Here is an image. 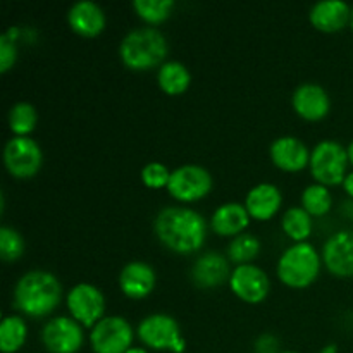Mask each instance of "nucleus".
<instances>
[{
	"label": "nucleus",
	"mask_w": 353,
	"mask_h": 353,
	"mask_svg": "<svg viewBox=\"0 0 353 353\" xmlns=\"http://www.w3.org/2000/svg\"><path fill=\"white\" fill-rule=\"evenodd\" d=\"M69 26L81 37H97L105 28V14L92 0L76 2L68 12Z\"/></svg>",
	"instance_id": "nucleus-18"
},
{
	"label": "nucleus",
	"mask_w": 353,
	"mask_h": 353,
	"mask_svg": "<svg viewBox=\"0 0 353 353\" xmlns=\"http://www.w3.org/2000/svg\"><path fill=\"white\" fill-rule=\"evenodd\" d=\"M347 150H348V161H350L352 164H353V141H352L350 145H348Z\"/></svg>",
	"instance_id": "nucleus-36"
},
{
	"label": "nucleus",
	"mask_w": 353,
	"mask_h": 353,
	"mask_svg": "<svg viewBox=\"0 0 353 353\" xmlns=\"http://www.w3.org/2000/svg\"><path fill=\"white\" fill-rule=\"evenodd\" d=\"M319 254L307 241L286 248L278 262L279 279L292 288H307L312 285L319 274Z\"/></svg>",
	"instance_id": "nucleus-4"
},
{
	"label": "nucleus",
	"mask_w": 353,
	"mask_h": 353,
	"mask_svg": "<svg viewBox=\"0 0 353 353\" xmlns=\"http://www.w3.org/2000/svg\"><path fill=\"white\" fill-rule=\"evenodd\" d=\"M279 353H299V352H279Z\"/></svg>",
	"instance_id": "nucleus-38"
},
{
	"label": "nucleus",
	"mask_w": 353,
	"mask_h": 353,
	"mask_svg": "<svg viewBox=\"0 0 353 353\" xmlns=\"http://www.w3.org/2000/svg\"><path fill=\"white\" fill-rule=\"evenodd\" d=\"M133 9L147 23L159 24L171 16L174 2L172 0H134Z\"/></svg>",
	"instance_id": "nucleus-28"
},
{
	"label": "nucleus",
	"mask_w": 353,
	"mask_h": 353,
	"mask_svg": "<svg viewBox=\"0 0 353 353\" xmlns=\"http://www.w3.org/2000/svg\"><path fill=\"white\" fill-rule=\"evenodd\" d=\"M24 241L12 228H0V257L3 262H14L23 255Z\"/></svg>",
	"instance_id": "nucleus-29"
},
{
	"label": "nucleus",
	"mask_w": 353,
	"mask_h": 353,
	"mask_svg": "<svg viewBox=\"0 0 353 353\" xmlns=\"http://www.w3.org/2000/svg\"><path fill=\"white\" fill-rule=\"evenodd\" d=\"M283 202L281 192L271 183H262L248 192L245 207L248 214L259 221H268L279 210Z\"/></svg>",
	"instance_id": "nucleus-20"
},
{
	"label": "nucleus",
	"mask_w": 353,
	"mask_h": 353,
	"mask_svg": "<svg viewBox=\"0 0 353 353\" xmlns=\"http://www.w3.org/2000/svg\"><path fill=\"white\" fill-rule=\"evenodd\" d=\"M261 252V241L254 236V234L241 233L234 236V240L230 243L228 248V255H230L231 262H236L238 265L248 264L254 261Z\"/></svg>",
	"instance_id": "nucleus-25"
},
{
	"label": "nucleus",
	"mask_w": 353,
	"mask_h": 353,
	"mask_svg": "<svg viewBox=\"0 0 353 353\" xmlns=\"http://www.w3.org/2000/svg\"><path fill=\"white\" fill-rule=\"evenodd\" d=\"M212 188V176L202 165L188 164L171 172L168 190L179 202H195L203 199Z\"/></svg>",
	"instance_id": "nucleus-8"
},
{
	"label": "nucleus",
	"mask_w": 353,
	"mask_h": 353,
	"mask_svg": "<svg viewBox=\"0 0 353 353\" xmlns=\"http://www.w3.org/2000/svg\"><path fill=\"white\" fill-rule=\"evenodd\" d=\"M248 223H250V214H248L247 207L236 202L221 205L219 209H216V212L212 214V219H210L214 233L221 234V236L241 234V231L248 226Z\"/></svg>",
	"instance_id": "nucleus-21"
},
{
	"label": "nucleus",
	"mask_w": 353,
	"mask_h": 353,
	"mask_svg": "<svg viewBox=\"0 0 353 353\" xmlns=\"http://www.w3.org/2000/svg\"><path fill=\"white\" fill-rule=\"evenodd\" d=\"M61 283L47 271L26 272L14 290V307L33 319H40L54 312L61 303Z\"/></svg>",
	"instance_id": "nucleus-2"
},
{
	"label": "nucleus",
	"mask_w": 353,
	"mask_h": 353,
	"mask_svg": "<svg viewBox=\"0 0 353 353\" xmlns=\"http://www.w3.org/2000/svg\"><path fill=\"white\" fill-rule=\"evenodd\" d=\"M331 203H333V199H331L327 186L316 183V185H310L303 190L302 205L312 216H324V214H327L331 209Z\"/></svg>",
	"instance_id": "nucleus-26"
},
{
	"label": "nucleus",
	"mask_w": 353,
	"mask_h": 353,
	"mask_svg": "<svg viewBox=\"0 0 353 353\" xmlns=\"http://www.w3.org/2000/svg\"><path fill=\"white\" fill-rule=\"evenodd\" d=\"M68 309L79 324L93 327L103 319L105 299L97 286L88 285V283H79L69 292Z\"/></svg>",
	"instance_id": "nucleus-10"
},
{
	"label": "nucleus",
	"mask_w": 353,
	"mask_h": 353,
	"mask_svg": "<svg viewBox=\"0 0 353 353\" xmlns=\"http://www.w3.org/2000/svg\"><path fill=\"white\" fill-rule=\"evenodd\" d=\"M293 107L296 114L307 121L323 119L330 112V97L323 86L303 83L293 93Z\"/></svg>",
	"instance_id": "nucleus-15"
},
{
	"label": "nucleus",
	"mask_w": 353,
	"mask_h": 353,
	"mask_svg": "<svg viewBox=\"0 0 353 353\" xmlns=\"http://www.w3.org/2000/svg\"><path fill=\"white\" fill-rule=\"evenodd\" d=\"M348 150L338 141L324 140L310 154V171L319 185H340L347 178Z\"/></svg>",
	"instance_id": "nucleus-5"
},
{
	"label": "nucleus",
	"mask_w": 353,
	"mask_h": 353,
	"mask_svg": "<svg viewBox=\"0 0 353 353\" xmlns=\"http://www.w3.org/2000/svg\"><path fill=\"white\" fill-rule=\"evenodd\" d=\"M6 168L14 178H31L37 174L43 162L41 148L28 137H14L7 141L3 150Z\"/></svg>",
	"instance_id": "nucleus-9"
},
{
	"label": "nucleus",
	"mask_w": 353,
	"mask_h": 353,
	"mask_svg": "<svg viewBox=\"0 0 353 353\" xmlns=\"http://www.w3.org/2000/svg\"><path fill=\"white\" fill-rule=\"evenodd\" d=\"M37 119V110L28 102L16 103L9 112V126L12 133H16V137H26L28 133H31L34 130Z\"/></svg>",
	"instance_id": "nucleus-27"
},
{
	"label": "nucleus",
	"mask_w": 353,
	"mask_h": 353,
	"mask_svg": "<svg viewBox=\"0 0 353 353\" xmlns=\"http://www.w3.org/2000/svg\"><path fill=\"white\" fill-rule=\"evenodd\" d=\"M28 338V326L23 317L7 316L0 324V350L14 353L19 350Z\"/></svg>",
	"instance_id": "nucleus-23"
},
{
	"label": "nucleus",
	"mask_w": 353,
	"mask_h": 353,
	"mask_svg": "<svg viewBox=\"0 0 353 353\" xmlns=\"http://www.w3.org/2000/svg\"><path fill=\"white\" fill-rule=\"evenodd\" d=\"M141 179L148 188H162V186L169 185L171 172L161 162H150L141 169Z\"/></svg>",
	"instance_id": "nucleus-30"
},
{
	"label": "nucleus",
	"mask_w": 353,
	"mask_h": 353,
	"mask_svg": "<svg viewBox=\"0 0 353 353\" xmlns=\"http://www.w3.org/2000/svg\"><path fill=\"white\" fill-rule=\"evenodd\" d=\"M14 41L16 40H12L7 33H3L2 37H0V71L2 72L9 71L10 65H12L17 59V48Z\"/></svg>",
	"instance_id": "nucleus-31"
},
{
	"label": "nucleus",
	"mask_w": 353,
	"mask_h": 353,
	"mask_svg": "<svg viewBox=\"0 0 353 353\" xmlns=\"http://www.w3.org/2000/svg\"><path fill=\"white\" fill-rule=\"evenodd\" d=\"M283 230L296 243H302L312 233V219L303 207H290L283 216Z\"/></svg>",
	"instance_id": "nucleus-24"
},
{
	"label": "nucleus",
	"mask_w": 353,
	"mask_h": 353,
	"mask_svg": "<svg viewBox=\"0 0 353 353\" xmlns=\"http://www.w3.org/2000/svg\"><path fill=\"white\" fill-rule=\"evenodd\" d=\"M319 353H338V347L334 343H330L326 345V347H324Z\"/></svg>",
	"instance_id": "nucleus-34"
},
{
	"label": "nucleus",
	"mask_w": 353,
	"mask_h": 353,
	"mask_svg": "<svg viewBox=\"0 0 353 353\" xmlns=\"http://www.w3.org/2000/svg\"><path fill=\"white\" fill-rule=\"evenodd\" d=\"M119 286L130 299L140 300L150 295L155 286V272L147 262H130L119 274Z\"/></svg>",
	"instance_id": "nucleus-16"
},
{
	"label": "nucleus",
	"mask_w": 353,
	"mask_h": 353,
	"mask_svg": "<svg viewBox=\"0 0 353 353\" xmlns=\"http://www.w3.org/2000/svg\"><path fill=\"white\" fill-rule=\"evenodd\" d=\"M165 37L155 28H138L123 38L119 55L130 69L147 71L161 64L168 55Z\"/></svg>",
	"instance_id": "nucleus-3"
},
{
	"label": "nucleus",
	"mask_w": 353,
	"mask_h": 353,
	"mask_svg": "<svg viewBox=\"0 0 353 353\" xmlns=\"http://www.w3.org/2000/svg\"><path fill=\"white\" fill-rule=\"evenodd\" d=\"M350 23H352V28H353V10H352V19H350Z\"/></svg>",
	"instance_id": "nucleus-37"
},
{
	"label": "nucleus",
	"mask_w": 353,
	"mask_h": 353,
	"mask_svg": "<svg viewBox=\"0 0 353 353\" xmlns=\"http://www.w3.org/2000/svg\"><path fill=\"white\" fill-rule=\"evenodd\" d=\"M326 268L338 278H353V231H338L323 248Z\"/></svg>",
	"instance_id": "nucleus-13"
},
{
	"label": "nucleus",
	"mask_w": 353,
	"mask_h": 353,
	"mask_svg": "<svg viewBox=\"0 0 353 353\" xmlns=\"http://www.w3.org/2000/svg\"><path fill=\"white\" fill-rule=\"evenodd\" d=\"M138 338L152 350H169L183 353L186 348L185 338L174 317L165 314H154L145 317L138 326Z\"/></svg>",
	"instance_id": "nucleus-6"
},
{
	"label": "nucleus",
	"mask_w": 353,
	"mask_h": 353,
	"mask_svg": "<svg viewBox=\"0 0 353 353\" xmlns=\"http://www.w3.org/2000/svg\"><path fill=\"white\" fill-rule=\"evenodd\" d=\"M133 327L124 317H103L92 327L90 343L95 353H126L133 343Z\"/></svg>",
	"instance_id": "nucleus-7"
},
{
	"label": "nucleus",
	"mask_w": 353,
	"mask_h": 353,
	"mask_svg": "<svg viewBox=\"0 0 353 353\" xmlns=\"http://www.w3.org/2000/svg\"><path fill=\"white\" fill-rule=\"evenodd\" d=\"M157 79L162 92H165L168 95H179V93H183L190 86L192 74H190L186 65H183L181 62L169 61L161 65Z\"/></svg>",
	"instance_id": "nucleus-22"
},
{
	"label": "nucleus",
	"mask_w": 353,
	"mask_h": 353,
	"mask_svg": "<svg viewBox=\"0 0 353 353\" xmlns=\"http://www.w3.org/2000/svg\"><path fill=\"white\" fill-rule=\"evenodd\" d=\"M231 278L230 264L216 252H207L196 259L192 269V279L200 288H216Z\"/></svg>",
	"instance_id": "nucleus-17"
},
{
	"label": "nucleus",
	"mask_w": 353,
	"mask_h": 353,
	"mask_svg": "<svg viewBox=\"0 0 353 353\" xmlns=\"http://www.w3.org/2000/svg\"><path fill=\"white\" fill-rule=\"evenodd\" d=\"M126 353H148V352L145 350V348H140V347H131Z\"/></svg>",
	"instance_id": "nucleus-35"
},
{
	"label": "nucleus",
	"mask_w": 353,
	"mask_h": 353,
	"mask_svg": "<svg viewBox=\"0 0 353 353\" xmlns=\"http://www.w3.org/2000/svg\"><path fill=\"white\" fill-rule=\"evenodd\" d=\"M271 159L283 171L296 172L310 164V152L299 138L283 137L271 145Z\"/></svg>",
	"instance_id": "nucleus-14"
},
{
	"label": "nucleus",
	"mask_w": 353,
	"mask_h": 353,
	"mask_svg": "<svg viewBox=\"0 0 353 353\" xmlns=\"http://www.w3.org/2000/svg\"><path fill=\"white\" fill-rule=\"evenodd\" d=\"M352 19V10L341 0H323L310 9V23L321 31L334 33L347 26Z\"/></svg>",
	"instance_id": "nucleus-19"
},
{
	"label": "nucleus",
	"mask_w": 353,
	"mask_h": 353,
	"mask_svg": "<svg viewBox=\"0 0 353 353\" xmlns=\"http://www.w3.org/2000/svg\"><path fill=\"white\" fill-rule=\"evenodd\" d=\"M41 341L50 353H76L83 347L85 334L76 319L54 317L43 326Z\"/></svg>",
	"instance_id": "nucleus-11"
},
{
	"label": "nucleus",
	"mask_w": 353,
	"mask_h": 353,
	"mask_svg": "<svg viewBox=\"0 0 353 353\" xmlns=\"http://www.w3.org/2000/svg\"><path fill=\"white\" fill-rule=\"evenodd\" d=\"M343 186H345V192H347L348 195L353 199V172L347 174V178H345V181H343Z\"/></svg>",
	"instance_id": "nucleus-33"
},
{
	"label": "nucleus",
	"mask_w": 353,
	"mask_h": 353,
	"mask_svg": "<svg viewBox=\"0 0 353 353\" xmlns=\"http://www.w3.org/2000/svg\"><path fill=\"white\" fill-rule=\"evenodd\" d=\"M278 340L272 334H262L255 343V353H279Z\"/></svg>",
	"instance_id": "nucleus-32"
},
{
	"label": "nucleus",
	"mask_w": 353,
	"mask_h": 353,
	"mask_svg": "<svg viewBox=\"0 0 353 353\" xmlns=\"http://www.w3.org/2000/svg\"><path fill=\"white\" fill-rule=\"evenodd\" d=\"M230 285L234 295L248 303L262 302L271 288L268 274L261 268L252 264L236 265V269L231 272Z\"/></svg>",
	"instance_id": "nucleus-12"
},
{
	"label": "nucleus",
	"mask_w": 353,
	"mask_h": 353,
	"mask_svg": "<svg viewBox=\"0 0 353 353\" xmlns=\"http://www.w3.org/2000/svg\"><path fill=\"white\" fill-rule=\"evenodd\" d=\"M159 240L176 254H193L202 248L207 234L205 219L186 207H165L155 217Z\"/></svg>",
	"instance_id": "nucleus-1"
}]
</instances>
